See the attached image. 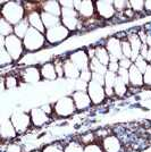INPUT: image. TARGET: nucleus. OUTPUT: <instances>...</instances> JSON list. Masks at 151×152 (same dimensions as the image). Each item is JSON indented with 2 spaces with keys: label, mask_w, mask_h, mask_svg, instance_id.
<instances>
[{
  "label": "nucleus",
  "mask_w": 151,
  "mask_h": 152,
  "mask_svg": "<svg viewBox=\"0 0 151 152\" xmlns=\"http://www.w3.org/2000/svg\"><path fill=\"white\" fill-rule=\"evenodd\" d=\"M64 152H84V146L78 142H69L64 146Z\"/></svg>",
  "instance_id": "nucleus-32"
},
{
  "label": "nucleus",
  "mask_w": 151,
  "mask_h": 152,
  "mask_svg": "<svg viewBox=\"0 0 151 152\" xmlns=\"http://www.w3.org/2000/svg\"><path fill=\"white\" fill-rule=\"evenodd\" d=\"M42 12L49 13L51 15H55L60 17L62 16V6L59 1H45L42 4Z\"/></svg>",
  "instance_id": "nucleus-24"
},
{
  "label": "nucleus",
  "mask_w": 151,
  "mask_h": 152,
  "mask_svg": "<svg viewBox=\"0 0 151 152\" xmlns=\"http://www.w3.org/2000/svg\"><path fill=\"white\" fill-rule=\"evenodd\" d=\"M70 96L73 98L77 110H85L92 104V101L86 91H74Z\"/></svg>",
  "instance_id": "nucleus-14"
},
{
  "label": "nucleus",
  "mask_w": 151,
  "mask_h": 152,
  "mask_svg": "<svg viewBox=\"0 0 151 152\" xmlns=\"http://www.w3.org/2000/svg\"><path fill=\"white\" fill-rule=\"evenodd\" d=\"M64 146L62 143H50L44 145L42 152H64Z\"/></svg>",
  "instance_id": "nucleus-33"
},
{
  "label": "nucleus",
  "mask_w": 151,
  "mask_h": 152,
  "mask_svg": "<svg viewBox=\"0 0 151 152\" xmlns=\"http://www.w3.org/2000/svg\"><path fill=\"white\" fill-rule=\"evenodd\" d=\"M45 42H47L45 35L33 27H30L29 32L26 33L25 38L23 39L24 48L29 52H34V51L40 50L41 48L44 47Z\"/></svg>",
  "instance_id": "nucleus-2"
},
{
  "label": "nucleus",
  "mask_w": 151,
  "mask_h": 152,
  "mask_svg": "<svg viewBox=\"0 0 151 152\" xmlns=\"http://www.w3.org/2000/svg\"><path fill=\"white\" fill-rule=\"evenodd\" d=\"M13 61H14L13 58L8 53V51L6 50V48H5V47H1V49H0V65L4 67V66H6V65L12 64Z\"/></svg>",
  "instance_id": "nucleus-31"
},
{
  "label": "nucleus",
  "mask_w": 151,
  "mask_h": 152,
  "mask_svg": "<svg viewBox=\"0 0 151 152\" xmlns=\"http://www.w3.org/2000/svg\"><path fill=\"white\" fill-rule=\"evenodd\" d=\"M52 107H54V114L56 115V116H58V117H63V118L72 116L77 110L72 96L59 98L54 103Z\"/></svg>",
  "instance_id": "nucleus-3"
},
{
  "label": "nucleus",
  "mask_w": 151,
  "mask_h": 152,
  "mask_svg": "<svg viewBox=\"0 0 151 152\" xmlns=\"http://www.w3.org/2000/svg\"><path fill=\"white\" fill-rule=\"evenodd\" d=\"M149 65H150V66H151V61H150V63H149Z\"/></svg>",
  "instance_id": "nucleus-54"
},
{
  "label": "nucleus",
  "mask_w": 151,
  "mask_h": 152,
  "mask_svg": "<svg viewBox=\"0 0 151 152\" xmlns=\"http://www.w3.org/2000/svg\"><path fill=\"white\" fill-rule=\"evenodd\" d=\"M108 70H110V72H113V73H118V70H119V60H117V59H115V58H110V61L108 64Z\"/></svg>",
  "instance_id": "nucleus-38"
},
{
  "label": "nucleus",
  "mask_w": 151,
  "mask_h": 152,
  "mask_svg": "<svg viewBox=\"0 0 151 152\" xmlns=\"http://www.w3.org/2000/svg\"><path fill=\"white\" fill-rule=\"evenodd\" d=\"M10 121L13 123L14 127L16 128L17 133H24L27 131V128L32 125L31 116L22 110H16L12 116Z\"/></svg>",
  "instance_id": "nucleus-7"
},
{
  "label": "nucleus",
  "mask_w": 151,
  "mask_h": 152,
  "mask_svg": "<svg viewBox=\"0 0 151 152\" xmlns=\"http://www.w3.org/2000/svg\"><path fill=\"white\" fill-rule=\"evenodd\" d=\"M41 17H42V22H43L45 30H49V28H52L55 26H58L62 24L60 17L51 15L49 13H45V12H41Z\"/></svg>",
  "instance_id": "nucleus-23"
},
{
  "label": "nucleus",
  "mask_w": 151,
  "mask_h": 152,
  "mask_svg": "<svg viewBox=\"0 0 151 152\" xmlns=\"http://www.w3.org/2000/svg\"><path fill=\"white\" fill-rule=\"evenodd\" d=\"M4 47L6 48L8 53L12 56L14 61H18L23 56L24 50H25L23 40L19 39L18 37H16L15 34H12V35L5 38V45Z\"/></svg>",
  "instance_id": "nucleus-4"
},
{
  "label": "nucleus",
  "mask_w": 151,
  "mask_h": 152,
  "mask_svg": "<svg viewBox=\"0 0 151 152\" xmlns=\"http://www.w3.org/2000/svg\"><path fill=\"white\" fill-rule=\"evenodd\" d=\"M27 20L30 23V26L40 31L41 33H45V27L43 25V22H42V17H41V13H39L38 10H32L27 14Z\"/></svg>",
  "instance_id": "nucleus-18"
},
{
  "label": "nucleus",
  "mask_w": 151,
  "mask_h": 152,
  "mask_svg": "<svg viewBox=\"0 0 151 152\" xmlns=\"http://www.w3.org/2000/svg\"><path fill=\"white\" fill-rule=\"evenodd\" d=\"M148 51H149V45H147V43H143V45H142V47H141L140 56H141V57H143L145 59L147 55H148Z\"/></svg>",
  "instance_id": "nucleus-49"
},
{
  "label": "nucleus",
  "mask_w": 151,
  "mask_h": 152,
  "mask_svg": "<svg viewBox=\"0 0 151 152\" xmlns=\"http://www.w3.org/2000/svg\"><path fill=\"white\" fill-rule=\"evenodd\" d=\"M14 34V25H12L9 22H7L5 18H0V35L1 37H9Z\"/></svg>",
  "instance_id": "nucleus-29"
},
{
  "label": "nucleus",
  "mask_w": 151,
  "mask_h": 152,
  "mask_svg": "<svg viewBox=\"0 0 151 152\" xmlns=\"http://www.w3.org/2000/svg\"><path fill=\"white\" fill-rule=\"evenodd\" d=\"M138 35L139 38H140V40L142 41V43H147V33H145L144 30H140V31L138 32Z\"/></svg>",
  "instance_id": "nucleus-50"
},
{
  "label": "nucleus",
  "mask_w": 151,
  "mask_h": 152,
  "mask_svg": "<svg viewBox=\"0 0 151 152\" xmlns=\"http://www.w3.org/2000/svg\"><path fill=\"white\" fill-rule=\"evenodd\" d=\"M147 34H148V35H147V45L151 48V32L147 33Z\"/></svg>",
  "instance_id": "nucleus-52"
},
{
  "label": "nucleus",
  "mask_w": 151,
  "mask_h": 152,
  "mask_svg": "<svg viewBox=\"0 0 151 152\" xmlns=\"http://www.w3.org/2000/svg\"><path fill=\"white\" fill-rule=\"evenodd\" d=\"M144 9L147 12L151 13V0H145L144 1Z\"/></svg>",
  "instance_id": "nucleus-51"
},
{
  "label": "nucleus",
  "mask_w": 151,
  "mask_h": 152,
  "mask_svg": "<svg viewBox=\"0 0 151 152\" xmlns=\"http://www.w3.org/2000/svg\"><path fill=\"white\" fill-rule=\"evenodd\" d=\"M128 74H130V84L133 88H141L144 85L143 83V73L141 70L136 68V66L133 64L132 67L128 69Z\"/></svg>",
  "instance_id": "nucleus-20"
},
{
  "label": "nucleus",
  "mask_w": 151,
  "mask_h": 152,
  "mask_svg": "<svg viewBox=\"0 0 151 152\" xmlns=\"http://www.w3.org/2000/svg\"><path fill=\"white\" fill-rule=\"evenodd\" d=\"M90 70L92 73H97V74H101V75H106L108 72V67L106 65L101 64L97 58H92L90 60Z\"/></svg>",
  "instance_id": "nucleus-28"
},
{
  "label": "nucleus",
  "mask_w": 151,
  "mask_h": 152,
  "mask_svg": "<svg viewBox=\"0 0 151 152\" xmlns=\"http://www.w3.org/2000/svg\"><path fill=\"white\" fill-rule=\"evenodd\" d=\"M114 7L116 9V12H126L127 9H130V1H123V0H118V1H114Z\"/></svg>",
  "instance_id": "nucleus-35"
},
{
  "label": "nucleus",
  "mask_w": 151,
  "mask_h": 152,
  "mask_svg": "<svg viewBox=\"0 0 151 152\" xmlns=\"http://www.w3.org/2000/svg\"><path fill=\"white\" fill-rule=\"evenodd\" d=\"M30 23H29V20L27 18L23 19L22 22H19L18 24H16V25H14V34L16 35V37H18L19 39H23L25 38L26 33L29 32L30 30Z\"/></svg>",
  "instance_id": "nucleus-25"
},
{
  "label": "nucleus",
  "mask_w": 151,
  "mask_h": 152,
  "mask_svg": "<svg viewBox=\"0 0 151 152\" xmlns=\"http://www.w3.org/2000/svg\"><path fill=\"white\" fill-rule=\"evenodd\" d=\"M68 59L72 63L75 65L78 69L81 70H86L90 69V57H89L88 52L83 49H78V50L74 51L69 55Z\"/></svg>",
  "instance_id": "nucleus-9"
},
{
  "label": "nucleus",
  "mask_w": 151,
  "mask_h": 152,
  "mask_svg": "<svg viewBox=\"0 0 151 152\" xmlns=\"http://www.w3.org/2000/svg\"><path fill=\"white\" fill-rule=\"evenodd\" d=\"M55 68H56V73L58 78H63L64 77V61H55Z\"/></svg>",
  "instance_id": "nucleus-43"
},
{
  "label": "nucleus",
  "mask_w": 151,
  "mask_h": 152,
  "mask_svg": "<svg viewBox=\"0 0 151 152\" xmlns=\"http://www.w3.org/2000/svg\"><path fill=\"white\" fill-rule=\"evenodd\" d=\"M91 81H95V82L99 83V84L105 86V75L97 74V73H92V80H91Z\"/></svg>",
  "instance_id": "nucleus-47"
},
{
  "label": "nucleus",
  "mask_w": 151,
  "mask_h": 152,
  "mask_svg": "<svg viewBox=\"0 0 151 152\" xmlns=\"http://www.w3.org/2000/svg\"><path fill=\"white\" fill-rule=\"evenodd\" d=\"M30 116H31L32 125L35 127L43 126L50 121V116L47 113H44L42 108H33V109H31Z\"/></svg>",
  "instance_id": "nucleus-15"
},
{
  "label": "nucleus",
  "mask_w": 151,
  "mask_h": 152,
  "mask_svg": "<svg viewBox=\"0 0 151 152\" xmlns=\"http://www.w3.org/2000/svg\"><path fill=\"white\" fill-rule=\"evenodd\" d=\"M122 51H123L124 57L131 59V57H132V47H131V43L128 42L127 39L122 40Z\"/></svg>",
  "instance_id": "nucleus-34"
},
{
  "label": "nucleus",
  "mask_w": 151,
  "mask_h": 152,
  "mask_svg": "<svg viewBox=\"0 0 151 152\" xmlns=\"http://www.w3.org/2000/svg\"><path fill=\"white\" fill-rule=\"evenodd\" d=\"M84 152H105L102 146L97 143H90L84 146Z\"/></svg>",
  "instance_id": "nucleus-40"
},
{
  "label": "nucleus",
  "mask_w": 151,
  "mask_h": 152,
  "mask_svg": "<svg viewBox=\"0 0 151 152\" xmlns=\"http://www.w3.org/2000/svg\"><path fill=\"white\" fill-rule=\"evenodd\" d=\"M95 12L101 18H113L116 14V9L114 7V1H105V0L95 1Z\"/></svg>",
  "instance_id": "nucleus-12"
},
{
  "label": "nucleus",
  "mask_w": 151,
  "mask_h": 152,
  "mask_svg": "<svg viewBox=\"0 0 151 152\" xmlns=\"http://www.w3.org/2000/svg\"><path fill=\"white\" fill-rule=\"evenodd\" d=\"M102 149L105 152H119L122 149V143L117 136L107 135L102 140Z\"/></svg>",
  "instance_id": "nucleus-16"
},
{
  "label": "nucleus",
  "mask_w": 151,
  "mask_h": 152,
  "mask_svg": "<svg viewBox=\"0 0 151 152\" xmlns=\"http://www.w3.org/2000/svg\"><path fill=\"white\" fill-rule=\"evenodd\" d=\"M80 80H82V81L86 83L91 82V80H92V72L90 69L82 70L81 74H80Z\"/></svg>",
  "instance_id": "nucleus-44"
},
{
  "label": "nucleus",
  "mask_w": 151,
  "mask_h": 152,
  "mask_svg": "<svg viewBox=\"0 0 151 152\" xmlns=\"http://www.w3.org/2000/svg\"><path fill=\"white\" fill-rule=\"evenodd\" d=\"M74 8L78 15L83 18H91L95 13V4L90 0H75Z\"/></svg>",
  "instance_id": "nucleus-10"
},
{
  "label": "nucleus",
  "mask_w": 151,
  "mask_h": 152,
  "mask_svg": "<svg viewBox=\"0 0 151 152\" xmlns=\"http://www.w3.org/2000/svg\"><path fill=\"white\" fill-rule=\"evenodd\" d=\"M80 74H81V70L78 69L69 59L64 61V77H66L67 80L75 81L77 78H80Z\"/></svg>",
  "instance_id": "nucleus-21"
},
{
  "label": "nucleus",
  "mask_w": 151,
  "mask_h": 152,
  "mask_svg": "<svg viewBox=\"0 0 151 152\" xmlns=\"http://www.w3.org/2000/svg\"><path fill=\"white\" fill-rule=\"evenodd\" d=\"M62 24H63L69 32L75 31L80 25V15L75 10V8H62Z\"/></svg>",
  "instance_id": "nucleus-5"
},
{
  "label": "nucleus",
  "mask_w": 151,
  "mask_h": 152,
  "mask_svg": "<svg viewBox=\"0 0 151 152\" xmlns=\"http://www.w3.org/2000/svg\"><path fill=\"white\" fill-rule=\"evenodd\" d=\"M95 58L101 64L108 66V64L110 61V55H109V52L107 51L105 45H97L95 47Z\"/></svg>",
  "instance_id": "nucleus-26"
},
{
  "label": "nucleus",
  "mask_w": 151,
  "mask_h": 152,
  "mask_svg": "<svg viewBox=\"0 0 151 152\" xmlns=\"http://www.w3.org/2000/svg\"><path fill=\"white\" fill-rule=\"evenodd\" d=\"M30 152H42V151H39V150H33V151H30Z\"/></svg>",
  "instance_id": "nucleus-53"
},
{
  "label": "nucleus",
  "mask_w": 151,
  "mask_h": 152,
  "mask_svg": "<svg viewBox=\"0 0 151 152\" xmlns=\"http://www.w3.org/2000/svg\"><path fill=\"white\" fill-rule=\"evenodd\" d=\"M4 152H22V148L19 144H16V143H10L7 145L6 151Z\"/></svg>",
  "instance_id": "nucleus-46"
},
{
  "label": "nucleus",
  "mask_w": 151,
  "mask_h": 152,
  "mask_svg": "<svg viewBox=\"0 0 151 152\" xmlns=\"http://www.w3.org/2000/svg\"><path fill=\"white\" fill-rule=\"evenodd\" d=\"M19 78L24 83H38L42 78L40 68L37 66H27L19 72Z\"/></svg>",
  "instance_id": "nucleus-11"
},
{
  "label": "nucleus",
  "mask_w": 151,
  "mask_h": 152,
  "mask_svg": "<svg viewBox=\"0 0 151 152\" xmlns=\"http://www.w3.org/2000/svg\"><path fill=\"white\" fill-rule=\"evenodd\" d=\"M40 72H41V76L44 81H55L58 78L54 63H44L40 67Z\"/></svg>",
  "instance_id": "nucleus-22"
},
{
  "label": "nucleus",
  "mask_w": 151,
  "mask_h": 152,
  "mask_svg": "<svg viewBox=\"0 0 151 152\" xmlns=\"http://www.w3.org/2000/svg\"><path fill=\"white\" fill-rule=\"evenodd\" d=\"M143 83L145 86H151V66L149 65L148 68L143 73Z\"/></svg>",
  "instance_id": "nucleus-42"
},
{
  "label": "nucleus",
  "mask_w": 151,
  "mask_h": 152,
  "mask_svg": "<svg viewBox=\"0 0 151 152\" xmlns=\"http://www.w3.org/2000/svg\"><path fill=\"white\" fill-rule=\"evenodd\" d=\"M127 40L128 42L131 43V47H132V57H131V60L133 63L136 60V58L140 56V51H141V47H142V41L139 38L138 33H131L127 35Z\"/></svg>",
  "instance_id": "nucleus-19"
},
{
  "label": "nucleus",
  "mask_w": 151,
  "mask_h": 152,
  "mask_svg": "<svg viewBox=\"0 0 151 152\" xmlns=\"http://www.w3.org/2000/svg\"><path fill=\"white\" fill-rule=\"evenodd\" d=\"M133 65V61L131 59H128V58H122L119 60V67L120 68H125V69H130L131 67H132Z\"/></svg>",
  "instance_id": "nucleus-45"
},
{
  "label": "nucleus",
  "mask_w": 151,
  "mask_h": 152,
  "mask_svg": "<svg viewBox=\"0 0 151 152\" xmlns=\"http://www.w3.org/2000/svg\"><path fill=\"white\" fill-rule=\"evenodd\" d=\"M1 17L9 22L12 25H16L25 19V8L17 1H7L1 7Z\"/></svg>",
  "instance_id": "nucleus-1"
},
{
  "label": "nucleus",
  "mask_w": 151,
  "mask_h": 152,
  "mask_svg": "<svg viewBox=\"0 0 151 152\" xmlns=\"http://www.w3.org/2000/svg\"><path fill=\"white\" fill-rule=\"evenodd\" d=\"M133 64H134V65L136 66V68H139V70H141L142 73H144L145 70H147V68H148V66H149V63H148L143 57H141V56H139V57L136 58V60Z\"/></svg>",
  "instance_id": "nucleus-37"
},
{
  "label": "nucleus",
  "mask_w": 151,
  "mask_h": 152,
  "mask_svg": "<svg viewBox=\"0 0 151 152\" xmlns=\"http://www.w3.org/2000/svg\"><path fill=\"white\" fill-rule=\"evenodd\" d=\"M86 92H88L89 96H90V99L92 101V104H95V106L101 104L102 102L105 101V99L107 98L105 86L99 84V83L95 82V81L89 82Z\"/></svg>",
  "instance_id": "nucleus-8"
},
{
  "label": "nucleus",
  "mask_w": 151,
  "mask_h": 152,
  "mask_svg": "<svg viewBox=\"0 0 151 152\" xmlns=\"http://www.w3.org/2000/svg\"><path fill=\"white\" fill-rule=\"evenodd\" d=\"M114 91H115V95L116 96H119V98H123L127 93V84H125V83L123 82L120 80V77H118V76H117L116 82H115Z\"/></svg>",
  "instance_id": "nucleus-30"
},
{
  "label": "nucleus",
  "mask_w": 151,
  "mask_h": 152,
  "mask_svg": "<svg viewBox=\"0 0 151 152\" xmlns=\"http://www.w3.org/2000/svg\"><path fill=\"white\" fill-rule=\"evenodd\" d=\"M17 131L16 128L14 127L13 123L10 121V118H7L4 119L1 123V126H0V135H1V139L2 140H12L14 137H16L17 135Z\"/></svg>",
  "instance_id": "nucleus-17"
},
{
  "label": "nucleus",
  "mask_w": 151,
  "mask_h": 152,
  "mask_svg": "<svg viewBox=\"0 0 151 152\" xmlns=\"http://www.w3.org/2000/svg\"><path fill=\"white\" fill-rule=\"evenodd\" d=\"M62 8H74V1L73 0H64L59 1Z\"/></svg>",
  "instance_id": "nucleus-48"
},
{
  "label": "nucleus",
  "mask_w": 151,
  "mask_h": 152,
  "mask_svg": "<svg viewBox=\"0 0 151 152\" xmlns=\"http://www.w3.org/2000/svg\"><path fill=\"white\" fill-rule=\"evenodd\" d=\"M117 76L120 77V80L123 82L130 85V74H128V69H125V68H119L118 73H117Z\"/></svg>",
  "instance_id": "nucleus-39"
},
{
  "label": "nucleus",
  "mask_w": 151,
  "mask_h": 152,
  "mask_svg": "<svg viewBox=\"0 0 151 152\" xmlns=\"http://www.w3.org/2000/svg\"><path fill=\"white\" fill-rule=\"evenodd\" d=\"M1 82H2V90H13L18 86V78L13 74H8L5 77H2Z\"/></svg>",
  "instance_id": "nucleus-27"
},
{
  "label": "nucleus",
  "mask_w": 151,
  "mask_h": 152,
  "mask_svg": "<svg viewBox=\"0 0 151 152\" xmlns=\"http://www.w3.org/2000/svg\"><path fill=\"white\" fill-rule=\"evenodd\" d=\"M44 35H45V40H47L48 43L55 45L60 43V42H63V41H65L66 39L68 38L69 31L63 24H60V25L55 26L52 28L47 30L45 33H44Z\"/></svg>",
  "instance_id": "nucleus-6"
},
{
  "label": "nucleus",
  "mask_w": 151,
  "mask_h": 152,
  "mask_svg": "<svg viewBox=\"0 0 151 152\" xmlns=\"http://www.w3.org/2000/svg\"><path fill=\"white\" fill-rule=\"evenodd\" d=\"M130 7L133 12L139 13V12H143L144 10V1L141 0H132L130 1Z\"/></svg>",
  "instance_id": "nucleus-36"
},
{
  "label": "nucleus",
  "mask_w": 151,
  "mask_h": 152,
  "mask_svg": "<svg viewBox=\"0 0 151 152\" xmlns=\"http://www.w3.org/2000/svg\"><path fill=\"white\" fill-rule=\"evenodd\" d=\"M106 49L110 55V58H115L117 60H120L123 56V51H122V40L117 37H110L106 41Z\"/></svg>",
  "instance_id": "nucleus-13"
},
{
  "label": "nucleus",
  "mask_w": 151,
  "mask_h": 152,
  "mask_svg": "<svg viewBox=\"0 0 151 152\" xmlns=\"http://www.w3.org/2000/svg\"><path fill=\"white\" fill-rule=\"evenodd\" d=\"M88 84L89 83L77 78L74 82V89H75V91H86L88 90Z\"/></svg>",
  "instance_id": "nucleus-41"
}]
</instances>
